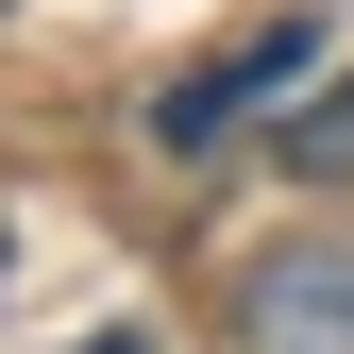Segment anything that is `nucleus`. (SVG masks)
<instances>
[{"instance_id":"nucleus-3","label":"nucleus","mask_w":354,"mask_h":354,"mask_svg":"<svg viewBox=\"0 0 354 354\" xmlns=\"http://www.w3.org/2000/svg\"><path fill=\"white\" fill-rule=\"evenodd\" d=\"M84 354H152V337H84Z\"/></svg>"},{"instance_id":"nucleus-2","label":"nucleus","mask_w":354,"mask_h":354,"mask_svg":"<svg viewBox=\"0 0 354 354\" xmlns=\"http://www.w3.org/2000/svg\"><path fill=\"white\" fill-rule=\"evenodd\" d=\"M236 354H354V236H270L236 270Z\"/></svg>"},{"instance_id":"nucleus-1","label":"nucleus","mask_w":354,"mask_h":354,"mask_svg":"<svg viewBox=\"0 0 354 354\" xmlns=\"http://www.w3.org/2000/svg\"><path fill=\"white\" fill-rule=\"evenodd\" d=\"M287 84H321V17H253L219 68H186V84L152 102V152H236L253 118L287 102Z\"/></svg>"}]
</instances>
